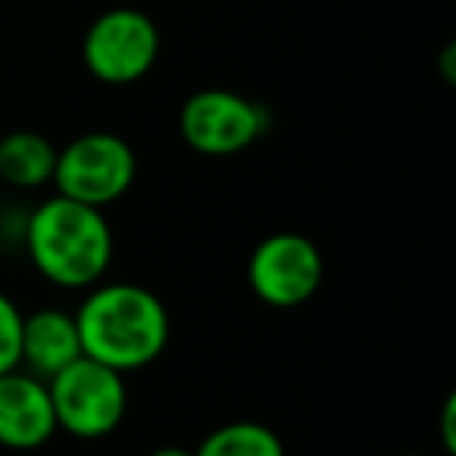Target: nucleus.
<instances>
[{
    "label": "nucleus",
    "mask_w": 456,
    "mask_h": 456,
    "mask_svg": "<svg viewBox=\"0 0 456 456\" xmlns=\"http://www.w3.org/2000/svg\"><path fill=\"white\" fill-rule=\"evenodd\" d=\"M82 354L116 372L159 360L169 344V313L153 291L128 281L94 285L76 313Z\"/></svg>",
    "instance_id": "f257e3e1"
},
{
    "label": "nucleus",
    "mask_w": 456,
    "mask_h": 456,
    "mask_svg": "<svg viewBox=\"0 0 456 456\" xmlns=\"http://www.w3.org/2000/svg\"><path fill=\"white\" fill-rule=\"evenodd\" d=\"M26 248L47 281L60 288H94L113 260V228L103 209L57 194L32 213Z\"/></svg>",
    "instance_id": "f03ea898"
},
{
    "label": "nucleus",
    "mask_w": 456,
    "mask_h": 456,
    "mask_svg": "<svg viewBox=\"0 0 456 456\" xmlns=\"http://www.w3.org/2000/svg\"><path fill=\"white\" fill-rule=\"evenodd\" d=\"M47 391H51L57 428H63L72 437H82V441L113 435L128 410L122 372L91 360V356H78L72 366L53 375L47 381Z\"/></svg>",
    "instance_id": "7ed1b4c3"
},
{
    "label": "nucleus",
    "mask_w": 456,
    "mask_h": 456,
    "mask_svg": "<svg viewBox=\"0 0 456 456\" xmlns=\"http://www.w3.org/2000/svg\"><path fill=\"white\" fill-rule=\"evenodd\" d=\"M138 175V157L132 144L113 132H91L69 141L57 151L53 184L57 194L88 207H110L116 203Z\"/></svg>",
    "instance_id": "20e7f679"
},
{
    "label": "nucleus",
    "mask_w": 456,
    "mask_h": 456,
    "mask_svg": "<svg viewBox=\"0 0 456 456\" xmlns=\"http://www.w3.org/2000/svg\"><path fill=\"white\" fill-rule=\"evenodd\" d=\"M82 57L88 72L103 85H132L153 69L159 57L157 22L132 7L101 13L85 32Z\"/></svg>",
    "instance_id": "39448f33"
},
{
    "label": "nucleus",
    "mask_w": 456,
    "mask_h": 456,
    "mask_svg": "<svg viewBox=\"0 0 456 456\" xmlns=\"http://www.w3.org/2000/svg\"><path fill=\"white\" fill-rule=\"evenodd\" d=\"M269 113L260 103L225 88L197 91L178 113V132L203 157H232L266 134Z\"/></svg>",
    "instance_id": "423d86ee"
},
{
    "label": "nucleus",
    "mask_w": 456,
    "mask_h": 456,
    "mask_svg": "<svg viewBox=\"0 0 456 456\" xmlns=\"http://www.w3.org/2000/svg\"><path fill=\"white\" fill-rule=\"evenodd\" d=\"M248 285L266 306L294 310L322 285V254L306 235L275 232L250 254Z\"/></svg>",
    "instance_id": "0eeeda50"
},
{
    "label": "nucleus",
    "mask_w": 456,
    "mask_h": 456,
    "mask_svg": "<svg viewBox=\"0 0 456 456\" xmlns=\"http://www.w3.org/2000/svg\"><path fill=\"white\" fill-rule=\"evenodd\" d=\"M57 435L47 381L32 372L0 375V444L10 450H35Z\"/></svg>",
    "instance_id": "6e6552de"
},
{
    "label": "nucleus",
    "mask_w": 456,
    "mask_h": 456,
    "mask_svg": "<svg viewBox=\"0 0 456 456\" xmlns=\"http://www.w3.org/2000/svg\"><path fill=\"white\" fill-rule=\"evenodd\" d=\"M78 356L85 354L76 316H66L51 306L35 310L32 316H22L20 366H26V372H32L41 381H51Z\"/></svg>",
    "instance_id": "1a4fd4ad"
},
{
    "label": "nucleus",
    "mask_w": 456,
    "mask_h": 456,
    "mask_svg": "<svg viewBox=\"0 0 456 456\" xmlns=\"http://www.w3.org/2000/svg\"><path fill=\"white\" fill-rule=\"evenodd\" d=\"M57 147L38 132H10L0 138V178L10 188L35 191L53 182Z\"/></svg>",
    "instance_id": "9d476101"
},
{
    "label": "nucleus",
    "mask_w": 456,
    "mask_h": 456,
    "mask_svg": "<svg viewBox=\"0 0 456 456\" xmlns=\"http://www.w3.org/2000/svg\"><path fill=\"white\" fill-rule=\"evenodd\" d=\"M194 456H285V444L260 422H228L209 431Z\"/></svg>",
    "instance_id": "9b49d317"
},
{
    "label": "nucleus",
    "mask_w": 456,
    "mask_h": 456,
    "mask_svg": "<svg viewBox=\"0 0 456 456\" xmlns=\"http://www.w3.org/2000/svg\"><path fill=\"white\" fill-rule=\"evenodd\" d=\"M22 313L7 294H0V375L20 369Z\"/></svg>",
    "instance_id": "f8f14e48"
},
{
    "label": "nucleus",
    "mask_w": 456,
    "mask_h": 456,
    "mask_svg": "<svg viewBox=\"0 0 456 456\" xmlns=\"http://www.w3.org/2000/svg\"><path fill=\"white\" fill-rule=\"evenodd\" d=\"M453 406H456V400L450 397L447 400V406H444V441H447V450H453V425H450V419H453Z\"/></svg>",
    "instance_id": "ddd939ff"
},
{
    "label": "nucleus",
    "mask_w": 456,
    "mask_h": 456,
    "mask_svg": "<svg viewBox=\"0 0 456 456\" xmlns=\"http://www.w3.org/2000/svg\"><path fill=\"white\" fill-rule=\"evenodd\" d=\"M147 456H194V453H191V450H182V447H159Z\"/></svg>",
    "instance_id": "4468645a"
},
{
    "label": "nucleus",
    "mask_w": 456,
    "mask_h": 456,
    "mask_svg": "<svg viewBox=\"0 0 456 456\" xmlns=\"http://www.w3.org/2000/svg\"><path fill=\"white\" fill-rule=\"evenodd\" d=\"M403 456H422V453H403Z\"/></svg>",
    "instance_id": "2eb2a0df"
}]
</instances>
